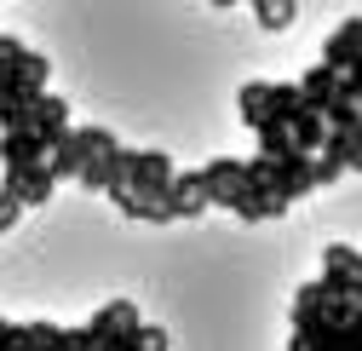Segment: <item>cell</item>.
<instances>
[{"mask_svg": "<svg viewBox=\"0 0 362 351\" xmlns=\"http://www.w3.org/2000/svg\"><path fill=\"white\" fill-rule=\"evenodd\" d=\"M139 305L132 299H110L104 311L86 323V334H93V345H104V351H139Z\"/></svg>", "mask_w": 362, "mask_h": 351, "instance_id": "obj_1", "label": "cell"}, {"mask_svg": "<svg viewBox=\"0 0 362 351\" xmlns=\"http://www.w3.org/2000/svg\"><path fill=\"white\" fill-rule=\"evenodd\" d=\"M132 196H167V185H173V161L161 156V150H132V161H127V179H121Z\"/></svg>", "mask_w": 362, "mask_h": 351, "instance_id": "obj_2", "label": "cell"}, {"mask_svg": "<svg viewBox=\"0 0 362 351\" xmlns=\"http://www.w3.org/2000/svg\"><path fill=\"white\" fill-rule=\"evenodd\" d=\"M6 196H18L23 207H47L58 179H52V167L47 161H23V167H6V185H0Z\"/></svg>", "mask_w": 362, "mask_h": 351, "instance_id": "obj_3", "label": "cell"}, {"mask_svg": "<svg viewBox=\"0 0 362 351\" xmlns=\"http://www.w3.org/2000/svg\"><path fill=\"white\" fill-rule=\"evenodd\" d=\"M202 173V190H207V202L213 207H230L242 190H247V179H242V161L236 156H213L207 167H196Z\"/></svg>", "mask_w": 362, "mask_h": 351, "instance_id": "obj_4", "label": "cell"}, {"mask_svg": "<svg viewBox=\"0 0 362 351\" xmlns=\"http://www.w3.org/2000/svg\"><path fill=\"white\" fill-rule=\"evenodd\" d=\"M293 86H299V98H305L310 110H328V104H334V98L345 93V75H339L334 64H316V69H305V75H299Z\"/></svg>", "mask_w": 362, "mask_h": 351, "instance_id": "obj_5", "label": "cell"}, {"mask_svg": "<svg viewBox=\"0 0 362 351\" xmlns=\"http://www.w3.org/2000/svg\"><path fill=\"white\" fill-rule=\"evenodd\" d=\"M167 202H173V219H202L213 202L202 190V173H178L173 167V185H167Z\"/></svg>", "mask_w": 362, "mask_h": 351, "instance_id": "obj_6", "label": "cell"}, {"mask_svg": "<svg viewBox=\"0 0 362 351\" xmlns=\"http://www.w3.org/2000/svg\"><path fill=\"white\" fill-rule=\"evenodd\" d=\"M288 133H293V150L316 156V150H322V139H328V115H322V110H310V104L299 98V110L288 115Z\"/></svg>", "mask_w": 362, "mask_h": 351, "instance_id": "obj_7", "label": "cell"}, {"mask_svg": "<svg viewBox=\"0 0 362 351\" xmlns=\"http://www.w3.org/2000/svg\"><path fill=\"white\" fill-rule=\"evenodd\" d=\"M35 133H40V144H47V150L69 133V104H64L58 93H40V98H35Z\"/></svg>", "mask_w": 362, "mask_h": 351, "instance_id": "obj_8", "label": "cell"}, {"mask_svg": "<svg viewBox=\"0 0 362 351\" xmlns=\"http://www.w3.org/2000/svg\"><path fill=\"white\" fill-rule=\"evenodd\" d=\"M224 213H236L242 225H264V219H282V213H288V202H282V196H270V190H242Z\"/></svg>", "mask_w": 362, "mask_h": 351, "instance_id": "obj_9", "label": "cell"}, {"mask_svg": "<svg viewBox=\"0 0 362 351\" xmlns=\"http://www.w3.org/2000/svg\"><path fill=\"white\" fill-rule=\"evenodd\" d=\"M356 52H362V18H345V23L322 40V64H334V69L345 75V64H351Z\"/></svg>", "mask_w": 362, "mask_h": 351, "instance_id": "obj_10", "label": "cell"}, {"mask_svg": "<svg viewBox=\"0 0 362 351\" xmlns=\"http://www.w3.org/2000/svg\"><path fill=\"white\" fill-rule=\"evenodd\" d=\"M0 161H6V167L47 161V144H40V133H35V127H12V133H0Z\"/></svg>", "mask_w": 362, "mask_h": 351, "instance_id": "obj_11", "label": "cell"}, {"mask_svg": "<svg viewBox=\"0 0 362 351\" xmlns=\"http://www.w3.org/2000/svg\"><path fill=\"white\" fill-rule=\"evenodd\" d=\"M81 161H86V144H81V133L69 127V133L47 150V167H52V179H75V173H81Z\"/></svg>", "mask_w": 362, "mask_h": 351, "instance_id": "obj_12", "label": "cell"}, {"mask_svg": "<svg viewBox=\"0 0 362 351\" xmlns=\"http://www.w3.org/2000/svg\"><path fill=\"white\" fill-rule=\"evenodd\" d=\"M253 139H259V156H288L293 150V133H288L282 115H259L253 121Z\"/></svg>", "mask_w": 362, "mask_h": 351, "instance_id": "obj_13", "label": "cell"}, {"mask_svg": "<svg viewBox=\"0 0 362 351\" xmlns=\"http://www.w3.org/2000/svg\"><path fill=\"white\" fill-rule=\"evenodd\" d=\"M247 6H253L259 29H270V35H276V29H288V23L299 18V0H247Z\"/></svg>", "mask_w": 362, "mask_h": 351, "instance_id": "obj_14", "label": "cell"}, {"mask_svg": "<svg viewBox=\"0 0 362 351\" xmlns=\"http://www.w3.org/2000/svg\"><path fill=\"white\" fill-rule=\"evenodd\" d=\"M264 93H270V81H247L242 93H236V110H242V121H247V127L264 115Z\"/></svg>", "mask_w": 362, "mask_h": 351, "instance_id": "obj_15", "label": "cell"}, {"mask_svg": "<svg viewBox=\"0 0 362 351\" xmlns=\"http://www.w3.org/2000/svg\"><path fill=\"white\" fill-rule=\"evenodd\" d=\"M299 110V86H276V81H270V93H264V115H293Z\"/></svg>", "mask_w": 362, "mask_h": 351, "instance_id": "obj_16", "label": "cell"}, {"mask_svg": "<svg viewBox=\"0 0 362 351\" xmlns=\"http://www.w3.org/2000/svg\"><path fill=\"white\" fill-rule=\"evenodd\" d=\"M322 265H339V271L362 277V253H356V248H345V242H328V253H322Z\"/></svg>", "mask_w": 362, "mask_h": 351, "instance_id": "obj_17", "label": "cell"}, {"mask_svg": "<svg viewBox=\"0 0 362 351\" xmlns=\"http://www.w3.org/2000/svg\"><path fill=\"white\" fill-rule=\"evenodd\" d=\"M18 219H23V202H18V196H6V190H0V236H6V231L18 225Z\"/></svg>", "mask_w": 362, "mask_h": 351, "instance_id": "obj_18", "label": "cell"}, {"mask_svg": "<svg viewBox=\"0 0 362 351\" xmlns=\"http://www.w3.org/2000/svg\"><path fill=\"white\" fill-rule=\"evenodd\" d=\"M75 133H81L86 156H93V150H110V144H115V133H104V127H75Z\"/></svg>", "mask_w": 362, "mask_h": 351, "instance_id": "obj_19", "label": "cell"}, {"mask_svg": "<svg viewBox=\"0 0 362 351\" xmlns=\"http://www.w3.org/2000/svg\"><path fill=\"white\" fill-rule=\"evenodd\" d=\"M167 345V328H156V323H139V351H161Z\"/></svg>", "mask_w": 362, "mask_h": 351, "instance_id": "obj_20", "label": "cell"}, {"mask_svg": "<svg viewBox=\"0 0 362 351\" xmlns=\"http://www.w3.org/2000/svg\"><path fill=\"white\" fill-rule=\"evenodd\" d=\"M345 133H351V161H345V167H351V173H362V115L345 127Z\"/></svg>", "mask_w": 362, "mask_h": 351, "instance_id": "obj_21", "label": "cell"}, {"mask_svg": "<svg viewBox=\"0 0 362 351\" xmlns=\"http://www.w3.org/2000/svg\"><path fill=\"white\" fill-rule=\"evenodd\" d=\"M339 173H345V167H339L334 156H322V150H316V179H322V185H334V179H339Z\"/></svg>", "mask_w": 362, "mask_h": 351, "instance_id": "obj_22", "label": "cell"}, {"mask_svg": "<svg viewBox=\"0 0 362 351\" xmlns=\"http://www.w3.org/2000/svg\"><path fill=\"white\" fill-rule=\"evenodd\" d=\"M0 345H23V323H12V317H0Z\"/></svg>", "mask_w": 362, "mask_h": 351, "instance_id": "obj_23", "label": "cell"}, {"mask_svg": "<svg viewBox=\"0 0 362 351\" xmlns=\"http://www.w3.org/2000/svg\"><path fill=\"white\" fill-rule=\"evenodd\" d=\"M213 6H242V0H213Z\"/></svg>", "mask_w": 362, "mask_h": 351, "instance_id": "obj_24", "label": "cell"}, {"mask_svg": "<svg viewBox=\"0 0 362 351\" xmlns=\"http://www.w3.org/2000/svg\"><path fill=\"white\" fill-rule=\"evenodd\" d=\"M356 104H362V93H356Z\"/></svg>", "mask_w": 362, "mask_h": 351, "instance_id": "obj_25", "label": "cell"}]
</instances>
